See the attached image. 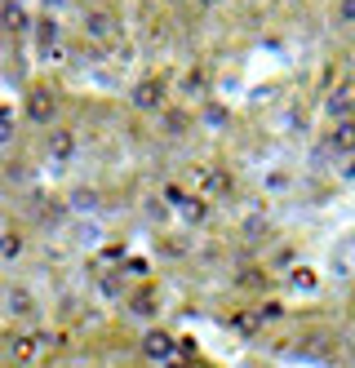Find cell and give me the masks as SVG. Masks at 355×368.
<instances>
[{
  "instance_id": "cell-1",
  "label": "cell",
  "mask_w": 355,
  "mask_h": 368,
  "mask_svg": "<svg viewBox=\"0 0 355 368\" xmlns=\"http://www.w3.org/2000/svg\"><path fill=\"white\" fill-rule=\"evenodd\" d=\"M138 107H160L164 103V80H147V85H138Z\"/></svg>"
},
{
  "instance_id": "cell-2",
  "label": "cell",
  "mask_w": 355,
  "mask_h": 368,
  "mask_svg": "<svg viewBox=\"0 0 355 368\" xmlns=\"http://www.w3.org/2000/svg\"><path fill=\"white\" fill-rule=\"evenodd\" d=\"M147 355L151 360H169L174 355V338H169V333H151L147 338Z\"/></svg>"
},
{
  "instance_id": "cell-3",
  "label": "cell",
  "mask_w": 355,
  "mask_h": 368,
  "mask_svg": "<svg viewBox=\"0 0 355 368\" xmlns=\"http://www.w3.org/2000/svg\"><path fill=\"white\" fill-rule=\"evenodd\" d=\"M333 151H342V156H351V151H355V125H351V120L333 129Z\"/></svg>"
},
{
  "instance_id": "cell-4",
  "label": "cell",
  "mask_w": 355,
  "mask_h": 368,
  "mask_svg": "<svg viewBox=\"0 0 355 368\" xmlns=\"http://www.w3.org/2000/svg\"><path fill=\"white\" fill-rule=\"evenodd\" d=\"M196 182H205V187H209L213 195H218V191H227V178L218 173V169H200V173H196Z\"/></svg>"
},
{
  "instance_id": "cell-5",
  "label": "cell",
  "mask_w": 355,
  "mask_h": 368,
  "mask_svg": "<svg viewBox=\"0 0 355 368\" xmlns=\"http://www.w3.org/2000/svg\"><path fill=\"white\" fill-rule=\"evenodd\" d=\"M205 5H213V0H205Z\"/></svg>"
}]
</instances>
